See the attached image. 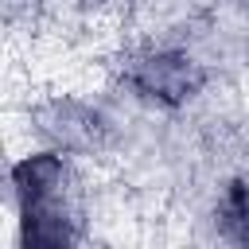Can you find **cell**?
<instances>
[{
  "instance_id": "obj_1",
  "label": "cell",
  "mask_w": 249,
  "mask_h": 249,
  "mask_svg": "<svg viewBox=\"0 0 249 249\" xmlns=\"http://www.w3.org/2000/svg\"><path fill=\"white\" fill-rule=\"evenodd\" d=\"M4 206L16 249H78L97 241V171L62 148L27 140L12 152Z\"/></svg>"
},
{
  "instance_id": "obj_2",
  "label": "cell",
  "mask_w": 249,
  "mask_h": 249,
  "mask_svg": "<svg viewBox=\"0 0 249 249\" xmlns=\"http://www.w3.org/2000/svg\"><path fill=\"white\" fill-rule=\"evenodd\" d=\"M214 78V62L191 39L171 31L124 39L109 58V93L160 117H183L198 109L210 97Z\"/></svg>"
},
{
  "instance_id": "obj_3",
  "label": "cell",
  "mask_w": 249,
  "mask_h": 249,
  "mask_svg": "<svg viewBox=\"0 0 249 249\" xmlns=\"http://www.w3.org/2000/svg\"><path fill=\"white\" fill-rule=\"evenodd\" d=\"M23 132L31 144L62 148L97 167L121 144V117L105 97L89 89H47L27 97Z\"/></svg>"
}]
</instances>
